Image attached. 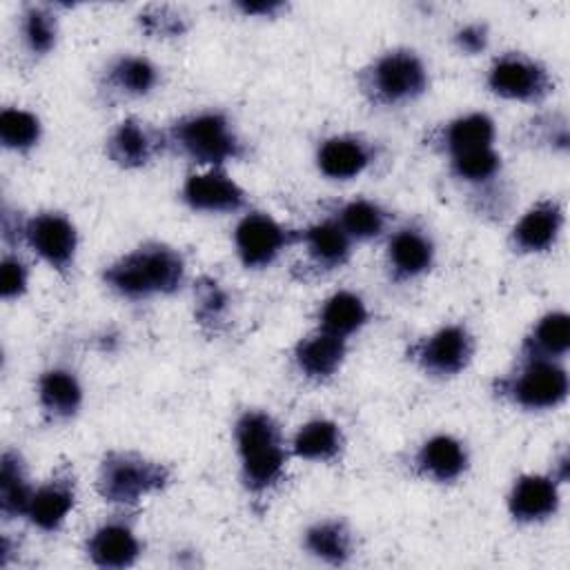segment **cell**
I'll list each match as a JSON object with an SVG mask.
<instances>
[{"mask_svg": "<svg viewBox=\"0 0 570 570\" xmlns=\"http://www.w3.org/2000/svg\"><path fill=\"white\" fill-rule=\"evenodd\" d=\"M102 281L111 292L129 301L167 296L180 289L185 261L178 249L165 243H145L109 263Z\"/></svg>", "mask_w": 570, "mask_h": 570, "instance_id": "cell-1", "label": "cell"}, {"mask_svg": "<svg viewBox=\"0 0 570 570\" xmlns=\"http://www.w3.org/2000/svg\"><path fill=\"white\" fill-rule=\"evenodd\" d=\"M234 439L245 488L254 494L276 488L285 474L287 450L274 416L263 410L243 412L236 419Z\"/></svg>", "mask_w": 570, "mask_h": 570, "instance_id": "cell-2", "label": "cell"}, {"mask_svg": "<svg viewBox=\"0 0 570 570\" xmlns=\"http://www.w3.org/2000/svg\"><path fill=\"white\" fill-rule=\"evenodd\" d=\"M169 481L171 470L165 463L138 452L114 450L107 452L98 465L96 490L107 503L131 508L145 497L165 490Z\"/></svg>", "mask_w": 570, "mask_h": 570, "instance_id": "cell-3", "label": "cell"}, {"mask_svg": "<svg viewBox=\"0 0 570 570\" xmlns=\"http://www.w3.org/2000/svg\"><path fill=\"white\" fill-rule=\"evenodd\" d=\"M363 96L376 107H401L428 91L425 62L412 49L399 47L374 58L358 78Z\"/></svg>", "mask_w": 570, "mask_h": 570, "instance_id": "cell-4", "label": "cell"}, {"mask_svg": "<svg viewBox=\"0 0 570 570\" xmlns=\"http://www.w3.org/2000/svg\"><path fill=\"white\" fill-rule=\"evenodd\" d=\"M169 142L198 165L218 167L243 156V142L229 118L220 111H196L176 120L169 129Z\"/></svg>", "mask_w": 570, "mask_h": 570, "instance_id": "cell-5", "label": "cell"}, {"mask_svg": "<svg viewBox=\"0 0 570 570\" xmlns=\"http://www.w3.org/2000/svg\"><path fill=\"white\" fill-rule=\"evenodd\" d=\"M494 392L528 412L554 410L568 396V372L559 361L523 356L517 370L497 379Z\"/></svg>", "mask_w": 570, "mask_h": 570, "instance_id": "cell-6", "label": "cell"}, {"mask_svg": "<svg viewBox=\"0 0 570 570\" xmlns=\"http://www.w3.org/2000/svg\"><path fill=\"white\" fill-rule=\"evenodd\" d=\"M488 89L505 100L541 102L554 89V82L539 60L519 51H508L490 65Z\"/></svg>", "mask_w": 570, "mask_h": 570, "instance_id": "cell-7", "label": "cell"}, {"mask_svg": "<svg viewBox=\"0 0 570 570\" xmlns=\"http://www.w3.org/2000/svg\"><path fill=\"white\" fill-rule=\"evenodd\" d=\"M474 354V336L463 323H450L412 347L414 363L434 379L461 374Z\"/></svg>", "mask_w": 570, "mask_h": 570, "instance_id": "cell-8", "label": "cell"}, {"mask_svg": "<svg viewBox=\"0 0 570 570\" xmlns=\"http://www.w3.org/2000/svg\"><path fill=\"white\" fill-rule=\"evenodd\" d=\"M20 238L56 272H69L78 252L76 225L60 212H40L22 220Z\"/></svg>", "mask_w": 570, "mask_h": 570, "instance_id": "cell-9", "label": "cell"}, {"mask_svg": "<svg viewBox=\"0 0 570 570\" xmlns=\"http://www.w3.org/2000/svg\"><path fill=\"white\" fill-rule=\"evenodd\" d=\"M292 238L294 234L265 212L245 214L234 229L236 254L247 269L272 265Z\"/></svg>", "mask_w": 570, "mask_h": 570, "instance_id": "cell-10", "label": "cell"}, {"mask_svg": "<svg viewBox=\"0 0 570 570\" xmlns=\"http://www.w3.org/2000/svg\"><path fill=\"white\" fill-rule=\"evenodd\" d=\"M180 194L194 212L207 214H232L243 209L247 203L245 189L218 167L189 174L183 183Z\"/></svg>", "mask_w": 570, "mask_h": 570, "instance_id": "cell-11", "label": "cell"}, {"mask_svg": "<svg viewBox=\"0 0 570 570\" xmlns=\"http://www.w3.org/2000/svg\"><path fill=\"white\" fill-rule=\"evenodd\" d=\"M76 476L69 468H60L31 494L27 519L42 532H56L62 528L76 505Z\"/></svg>", "mask_w": 570, "mask_h": 570, "instance_id": "cell-12", "label": "cell"}, {"mask_svg": "<svg viewBox=\"0 0 570 570\" xmlns=\"http://www.w3.org/2000/svg\"><path fill=\"white\" fill-rule=\"evenodd\" d=\"M561 229V203L554 198H541L514 223L510 232V245L519 254H543L557 245Z\"/></svg>", "mask_w": 570, "mask_h": 570, "instance_id": "cell-13", "label": "cell"}, {"mask_svg": "<svg viewBox=\"0 0 570 570\" xmlns=\"http://www.w3.org/2000/svg\"><path fill=\"white\" fill-rule=\"evenodd\" d=\"M87 559L107 570L129 568L142 554V543L125 519H109L100 523L85 543Z\"/></svg>", "mask_w": 570, "mask_h": 570, "instance_id": "cell-14", "label": "cell"}, {"mask_svg": "<svg viewBox=\"0 0 570 570\" xmlns=\"http://www.w3.org/2000/svg\"><path fill=\"white\" fill-rule=\"evenodd\" d=\"M376 158L372 142L354 134L325 138L316 149V167L330 180H352L361 176Z\"/></svg>", "mask_w": 570, "mask_h": 570, "instance_id": "cell-15", "label": "cell"}, {"mask_svg": "<svg viewBox=\"0 0 570 570\" xmlns=\"http://www.w3.org/2000/svg\"><path fill=\"white\" fill-rule=\"evenodd\" d=\"M559 510V481L552 474H521L508 494V512L519 523H541Z\"/></svg>", "mask_w": 570, "mask_h": 570, "instance_id": "cell-16", "label": "cell"}, {"mask_svg": "<svg viewBox=\"0 0 570 570\" xmlns=\"http://www.w3.org/2000/svg\"><path fill=\"white\" fill-rule=\"evenodd\" d=\"M385 261L396 281L419 278L434 263V243L423 227L403 225L390 236Z\"/></svg>", "mask_w": 570, "mask_h": 570, "instance_id": "cell-17", "label": "cell"}, {"mask_svg": "<svg viewBox=\"0 0 570 570\" xmlns=\"http://www.w3.org/2000/svg\"><path fill=\"white\" fill-rule=\"evenodd\" d=\"M158 149H160V138L156 136V131L147 122L134 116L120 120L111 129L105 145L107 158L122 169L145 167L147 163H151Z\"/></svg>", "mask_w": 570, "mask_h": 570, "instance_id": "cell-18", "label": "cell"}, {"mask_svg": "<svg viewBox=\"0 0 570 570\" xmlns=\"http://www.w3.org/2000/svg\"><path fill=\"white\" fill-rule=\"evenodd\" d=\"M468 450L452 434H434L414 456L416 472L432 483H454L468 470Z\"/></svg>", "mask_w": 570, "mask_h": 570, "instance_id": "cell-19", "label": "cell"}, {"mask_svg": "<svg viewBox=\"0 0 570 570\" xmlns=\"http://www.w3.org/2000/svg\"><path fill=\"white\" fill-rule=\"evenodd\" d=\"M345 354H347L345 338H338L318 330L296 343L294 363L305 379L327 381L341 370Z\"/></svg>", "mask_w": 570, "mask_h": 570, "instance_id": "cell-20", "label": "cell"}, {"mask_svg": "<svg viewBox=\"0 0 570 570\" xmlns=\"http://www.w3.org/2000/svg\"><path fill=\"white\" fill-rule=\"evenodd\" d=\"M38 403L53 421H67L82 405V385L67 367H49L38 379Z\"/></svg>", "mask_w": 570, "mask_h": 570, "instance_id": "cell-21", "label": "cell"}, {"mask_svg": "<svg viewBox=\"0 0 570 570\" xmlns=\"http://www.w3.org/2000/svg\"><path fill=\"white\" fill-rule=\"evenodd\" d=\"M158 67L145 56H118L105 69V87L122 98H142L158 85Z\"/></svg>", "mask_w": 570, "mask_h": 570, "instance_id": "cell-22", "label": "cell"}, {"mask_svg": "<svg viewBox=\"0 0 570 570\" xmlns=\"http://www.w3.org/2000/svg\"><path fill=\"white\" fill-rule=\"evenodd\" d=\"M305 550L330 566H345L354 554L352 530L343 519H321L303 534Z\"/></svg>", "mask_w": 570, "mask_h": 570, "instance_id": "cell-23", "label": "cell"}, {"mask_svg": "<svg viewBox=\"0 0 570 570\" xmlns=\"http://www.w3.org/2000/svg\"><path fill=\"white\" fill-rule=\"evenodd\" d=\"M301 240L305 243L314 265L321 269L343 267L352 254V238L334 218L309 225L301 234Z\"/></svg>", "mask_w": 570, "mask_h": 570, "instance_id": "cell-24", "label": "cell"}, {"mask_svg": "<svg viewBox=\"0 0 570 570\" xmlns=\"http://www.w3.org/2000/svg\"><path fill=\"white\" fill-rule=\"evenodd\" d=\"M494 134H497L494 120L488 114L472 111V114L450 120L441 129L439 142H441L443 151H448V156L452 158V156H459L465 151L492 147Z\"/></svg>", "mask_w": 570, "mask_h": 570, "instance_id": "cell-25", "label": "cell"}, {"mask_svg": "<svg viewBox=\"0 0 570 570\" xmlns=\"http://www.w3.org/2000/svg\"><path fill=\"white\" fill-rule=\"evenodd\" d=\"M367 305L363 298L350 289L334 292L318 312V330L345 338L356 334L367 323Z\"/></svg>", "mask_w": 570, "mask_h": 570, "instance_id": "cell-26", "label": "cell"}, {"mask_svg": "<svg viewBox=\"0 0 570 570\" xmlns=\"http://www.w3.org/2000/svg\"><path fill=\"white\" fill-rule=\"evenodd\" d=\"M570 347V318L566 312L543 314L523 338V356L561 361Z\"/></svg>", "mask_w": 570, "mask_h": 570, "instance_id": "cell-27", "label": "cell"}, {"mask_svg": "<svg viewBox=\"0 0 570 570\" xmlns=\"http://www.w3.org/2000/svg\"><path fill=\"white\" fill-rule=\"evenodd\" d=\"M343 450V432L330 419H312L292 439V452L305 461H334Z\"/></svg>", "mask_w": 570, "mask_h": 570, "instance_id": "cell-28", "label": "cell"}, {"mask_svg": "<svg viewBox=\"0 0 570 570\" xmlns=\"http://www.w3.org/2000/svg\"><path fill=\"white\" fill-rule=\"evenodd\" d=\"M36 488L29 483L27 465L16 450H4L0 463V512L4 519L24 517Z\"/></svg>", "mask_w": 570, "mask_h": 570, "instance_id": "cell-29", "label": "cell"}, {"mask_svg": "<svg viewBox=\"0 0 570 570\" xmlns=\"http://www.w3.org/2000/svg\"><path fill=\"white\" fill-rule=\"evenodd\" d=\"M387 218V212L379 203L354 198L338 207L334 220L352 240H372L385 232Z\"/></svg>", "mask_w": 570, "mask_h": 570, "instance_id": "cell-30", "label": "cell"}, {"mask_svg": "<svg viewBox=\"0 0 570 570\" xmlns=\"http://www.w3.org/2000/svg\"><path fill=\"white\" fill-rule=\"evenodd\" d=\"M42 136L40 118L27 109L4 107L0 111V142L11 151H29Z\"/></svg>", "mask_w": 570, "mask_h": 570, "instance_id": "cell-31", "label": "cell"}, {"mask_svg": "<svg viewBox=\"0 0 570 570\" xmlns=\"http://www.w3.org/2000/svg\"><path fill=\"white\" fill-rule=\"evenodd\" d=\"M20 36L31 56H47L58 38L56 16L42 4H29L20 16Z\"/></svg>", "mask_w": 570, "mask_h": 570, "instance_id": "cell-32", "label": "cell"}, {"mask_svg": "<svg viewBox=\"0 0 570 570\" xmlns=\"http://www.w3.org/2000/svg\"><path fill=\"white\" fill-rule=\"evenodd\" d=\"M450 169L454 178L470 183V185H485L494 180L501 171V156L494 151V147L465 151L450 158Z\"/></svg>", "mask_w": 570, "mask_h": 570, "instance_id": "cell-33", "label": "cell"}, {"mask_svg": "<svg viewBox=\"0 0 570 570\" xmlns=\"http://www.w3.org/2000/svg\"><path fill=\"white\" fill-rule=\"evenodd\" d=\"M138 24L151 38H176L187 31V18L167 4H151L140 11Z\"/></svg>", "mask_w": 570, "mask_h": 570, "instance_id": "cell-34", "label": "cell"}, {"mask_svg": "<svg viewBox=\"0 0 570 570\" xmlns=\"http://www.w3.org/2000/svg\"><path fill=\"white\" fill-rule=\"evenodd\" d=\"M29 287V267L13 254H4L0 261V296L4 301L20 298Z\"/></svg>", "mask_w": 570, "mask_h": 570, "instance_id": "cell-35", "label": "cell"}, {"mask_svg": "<svg viewBox=\"0 0 570 570\" xmlns=\"http://www.w3.org/2000/svg\"><path fill=\"white\" fill-rule=\"evenodd\" d=\"M227 309V294L214 281H203L196 292V318L203 325H214Z\"/></svg>", "mask_w": 570, "mask_h": 570, "instance_id": "cell-36", "label": "cell"}, {"mask_svg": "<svg viewBox=\"0 0 570 570\" xmlns=\"http://www.w3.org/2000/svg\"><path fill=\"white\" fill-rule=\"evenodd\" d=\"M488 40H490L488 27L481 24V22L463 24V27L456 29V33H454V45H456V49H459L461 53H468V56H474V53L485 51Z\"/></svg>", "mask_w": 570, "mask_h": 570, "instance_id": "cell-37", "label": "cell"}, {"mask_svg": "<svg viewBox=\"0 0 570 570\" xmlns=\"http://www.w3.org/2000/svg\"><path fill=\"white\" fill-rule=\"evenodd\" d=\"M236 9L243 16H261V18H272L278 11L285 9V2L278 0H240L236 2Z\"/></svg>", "mask_w": 570, "mask_h": 570, "instance_id": "cell-38", "label": "cell"}]
</instances>
